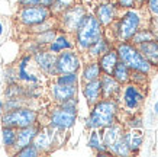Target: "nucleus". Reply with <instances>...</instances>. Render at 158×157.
I'll list each match as a JSON object with an SVG mask.
<instances>
[{
	"mask_svg": "<svg viewBox=\"0 0 158 157\" xmlns=\"http://www.w3.org/2000/svg\"><path fill=\"white\" fill-rule=\"evenodd\" d=\"M119 103L116 99H105L102 98L99 102L91 106L90 115L87 119V128L103 129L109 125L118 122Z\"/></svg>",
	"mask_w": 158,
	"mask_h": 157,
	"instance_id": "f257e3e1",
	"label": "nucleus"
},
{
	"mask_svg": "<svg viewBox=\"0 0 158 157\" xmlns=\"http://www.w3.org/2000/svg\"><path fill=\"white\" fill-rule=\"evenodd\" d=\"M144 24V18L139 10L134 9H128L120 18L110 25L112 29V42H126L131 41V38L134 37V33L138 31L139 28H142Z\"/></svg>",
	"mask_w": 158,
	"mask_h": 157,
	"instance_id": "f03ea898",
	"label": "nucleus"
},
{
	"mask_svg": "<svg viewBox=\"0 0 158 157\" xmlns=\"http://www.w3.org/2000/svg\"><path fill=\"white\" fill-rule=\"evenodd\" d=\"M74 33H76L77 48L80 51H87V48L105 35V29L94 15L87 13Z\"/></svg>",
	"mask_w": 158,
	"mask_h": 157,
	"instance_id": "7ed1b4c3",
	"label": "nucleus"
},
{
	"mask_svg": "<svg viewBox=\"0 0 158 157\" xmlns=\"http://www.w3.org/2000/svg\"><path fill=\"white\" fill-rule=\"evenodd\" d=\"M115 50L119 55V60L123 61L131 70L135 72H144L151 76V73L155 70V67L151 66V63L141 54L136 45L131 44L129 41L126 42H116Z\"/></svg>",
	"mask_w": 158,
	"mask_h": 157,
	"instance_id": "20e7f679",
	"label": "nucleus"
},
{
	"mask_svg": "<svg viewBox=\"0 0 158 157\" xmlns=\"http://www.w3.org/2000/svg\"><path fill=\"white\" fill-rule=\"evenodd\" d=\"M77 119V98L70 99L64 103H57L51 109L48 118V127L54 131H65L74 125Z\"/></svg>",
	"mask_w": 158,
	"mask_h": 157,
	"instance_id": "39448f33",
	"label": "nucleus"
},
{
	"mask_svg": "<svg viewBox=\"0 0 158 157\" xmlns=\"http://www.w3.org/2000/svg\"><path fill=\"white\" fill-rule=\"evenodd\" d=\"M38 112L29 106H19L16 109L6 111L2 115V125L3 127H13V128H23L28 125L36 124Z\"/></svg>",
	"mask_w": 158,
	"mask_h": 157,
	"instance_id": "423d86ee",
	"label": "nucleus"
},
{
	"mask_svg": "<svg viewBox=\"0 0 158 157\" xmlns=\"http://www.w3.org/2000/svg\"><path fill=\"white\" fill-rule=\"evenodd\" d=\"M87 15V10L83 5H74L67 7L65 10H62L58 15V29L61 28L65 33H74L77 28L80 26L81 20L84 19V16Z\"/></svg>",
	"mask_w": 158,
	"mask_h": 157,
	"instance_id": "0eeeda50",
	"label": "nucleus"
},
{
	"mask_svg": "<svg viewBox=\"0 0 158 157\" xmlns=\"http://www.w3.org/2000/svg\"><path fill=\"white\" fill-rule=\"evenodd\" d=\"M54 15L51 12L49 7H45V6H26V7H22L18 15V20L22 26H26V28H32L35 25H39L48 20L49 18H52Z\"/></svg>",
	"mask_w": 158,
	"mask_h": 157,
	"instance_id": "6e6552de",
	"label": "nucleus"
},
{
	"mask_svg": "<svg viewBox=\"0 0 158 157\" xmlns=\"http://www.w3.org/2000/svg\"><path fill=\"white\" fill-rule=\"evenodd\" d=\"M81 67V60L78 54L73 50H64L58 52L55 58V72L57 74L62 73H77Z\"/></svg>",
	"mask_w": 158,
	"mask_h": 157,
	"instance_id": "1a4fd4ad",
	"label": "nucleus"
},
{
	"mask_svg": "<svg viewBox=\"0 0 158 157\" xmlns=\"http://www.w3.org/2000/svg\"><path fill=\"white\" fill-rule=\"evenodd\" d=\"M123 86H125L123 93H120L123 106L131 112L138 111L142 106L145 99V93L142 90V87H139V86L134 85V83H126Z\"/></svg>",
	"mask_w": 158,
	"mask_h": 157,
	"instance_id": "9d476101",
	"label": "nucleus"
},
{
	"mask_svg": "<svg viewBox=\"0 0 158 157\" xmlns=\"http://www.w3.org/2000/svg\"><path fill=\"white\" fill-rule=\"evenodd\" d=\"M55 58H57V54H54V52H51L49 50H45V48H41L34 54V60L38 68L48 76H57Z\"/></svg>",
	"mask_w": 158,
	"mask_h": 157,
	"instance_id": "9b49d317",
	"label": "nucleus"
},
{
	"mask_svg": "<svg viewBox=\"0 0 158 157\" xmlns=\"http://www.w3.org/2000/svg\"><path fill=\"white\" fill-rule=\"evenodd\" d=\"M100 85H102V98H105V99H116V100L119 99L120 93H122V85L112 74L102 73Z\"/></svg>",
	"mask_w": 158,
	"mask_h": 157,
	"instance_id": "f8f14e48",
	"label": "nucleus"
},
{
	"mask_svg": "<svg viewBox=\"0 0 158 157\" xmlns=\"http://www.w3.org/2000/svg\"><path fill=\"white\" fill-rule=\"evenodd\" d=\"M94 16L99 19L103 28H107L118 19V6L115 3H109V2L100 3L96 7Z\"/></svg>",
	"mask_w": 158,
	"mask_h": 157,
	"instance_id": "ddd939ff",
	"label": "nucleus"
},
{
	"mask_svg": "<svg viewBox=\"0 0 158 157\" xmlns=\"http://www.w3.org/2000/svg\"><path fill=\"white\" fill-rule=\"evenodd\" d=\"M51 96L55 103H64L70 99L77 98V86L76 85H60L54 81L51 86Z\"/></svg>",
	"mask_w": 158,
	"mask_h": 157,
	"instance_id": "4468645a",
	"label": "nucleus"
},
{
	"mask_svg": "<svg viewBox=\"0 0 158 157\" xmlns=\"http://www.w3.org/2000/svg\"><path fill=\"white\" fill-rule=\"evenodd\" d=\"M54 129L51 127H41L34 138V146L39 150V153H48L54 146Z\"/></svg>",
	"mask_w": 158,
	"mask_h": 157,
	"instance_id": "2eb2a0df",
	"label": "nucleus"
},
{
	"mask_svg": "<svg viewBox=\"0 0 158 157\" xmlns=\"http://www.w3.org/2000/svg\"><path fill=\"white\" fill-rule=\"evenodd\" d=\"M41 125L39 124H32L28 125V127H23V128H18V134H16V144H15L13 153L18 151L19 148L28 146V144L34 143V138L36 135V133L39 131Z\"/></svg>",
	"mask_w": 158,
	"mask_h": 157,
	"instance_id": "dca6fc26",
	"label": "nucleus"
},
{
	"mask_svg": "<svg viewBox=\"0 0 158 157\" xmlns=\"http://www.w3.org/2000/svg\"><path fill=\"white\" fill-rule=\"evenodd\" d=\"M83 95L87 100V105L89 106H93V105L99 102L102 99V85H100V79H96V80L91 81H86L84 83V87H83Z\"/></svg>",
	"mask_w": 158,
	"mask_h": 157,
	"instance_id": "f3484780",
	"label": "nucleus"
},
{
	"mask_svg": "<svg viewBox=\"0 0 158 157\" xmlns=\"http://www.w3.org/2000/svg\"><path fill=\"white\" fill-rule=\"evenodd\" d=\"M136 47L141 51V54L151 63V66H154L157 68L158 67V39L157 38L149 39V41L139 44Z\"/></svg>",
	"mask_w": 158,
	"mask_h": 157,
	"instance_id": "a211bd4d",
	"label": "nucleus"
},
{
	"mask_svg": "<svg viewBox=\"0 0 158 157\" xmlns=\"http://www.w3.org/2000/svg\"><path fill=\"white\" fill-rule=\"evenodd\" d=\"M118 61H119V55H118V52L115 50V45L110 50H107L103 55L97 58V63H99V66L102 68V73H106V74H112Z\"/></svg>",
	"mask_w": 158,
	"mask_h": 157,
	"instance_id": "6ab92c4d",
	"label": "nucleus"
},
{
	"mask_svg": "<svg viewBox=\"0 0 158 157\" xmlns=\"http://www.w3.org/2000/svg\"><path fill=\"white\" fill-rule=\"evenodd\" d=\"M123 125L118 124V122H115V124L109 125V127H106V128H103V134H102V141H103V146H105L107 150H109L112 146H113V143H115L116 140L123 134Z\"/></svg>",
	"mask_w": 158,
	"mask_h": 157,
	"instance_id": "aec40b11",
	"label": "nucleus"
},
{
	"mask_svg": "<svg viewBox=\"0 0 158 157\" xmlns=\"http://www.w3.org/2000/svg\"><path fill=\"white\" fill-rule=\"evenodd\" d=\"M115 44L112 42L110 39H107L103 35L102 38H99L96 41V42L93 44V45H90V47L87 48V54L90 55V58H93V60H97V58L100 57V55H103L107 50H110V48L113 47Z\"/></svg>",
	"mask_w": 158,
	"mask_h": 157,
	"instance_id": "412c9836",
	"label": "nucleus"
},
{
	"mask_svg": "<svg viewBox=\"0 0 158 157\" xmlns=\"http://www.w3.org/2000/svg\"><path fill=\"white\" fill-rule=\"evenodd\" d=\"M109 150L112 154H116V156H129V154H132L129 148V133L123 131V134L116 140Z\"/></svg>",
	"mask_w": 158,
	"mask_h": 157,
	"instance_id": "4be33fe9",
	"label": "nucleus"
},
{
	"mask_svg": "<svg viewBox=\"0 0 158 157\" xmlns=\"http://www.w3.org/2000/svg\"><path fill=\"white\" fill-rule=\"evenodd\" d=\"M32 60V55L31 54H26L25 57H22V60L19 61V67H18V80L20 81H25V83H38L39 79L34 74H31V73L26 72V67H28L29 61Z\"/></svg>",
	"mask_w": 158,
	"mask_h": 157,
	"instance_id": "5701e85b",
	"label": "nucleus"
},
{
	"mask_svg": "<svg viewBox=\"0 0 158 157\" xmlns=\"http://www.w3.org/2000/svg\"><path fill=\"white\" fill-rule=\"evenodd\" d=\"M73 48H74V44L71 42V39L68 38V33L65 32L57 35L55 39L48 45V50L54 54H58V52L64 51V50H73Z\"/></svg>",
	"mask_w": 158,
	"mask_h": 157,
	"instance_id": "b1692460",
	"label": "nucleus"
},
{
	"mask_svg": "<svg viewBox=\"0 0 158 157\" xmlns=\"http://www.w3.org/2000/svg\"><path fill=\"white\" fill-rule=\"evenodd\" d=\"M102 76V68L99 66L97 60H93V61L87 63L86 66L83 67V73H81V79L83 81H91L96 80V79H100Z\"/></svg>",
	"mask_w": 158,
	"mask_h": 157,
	"instance_id": "393cba45",
	"label": "nucleus"
},
{
	"mask_svg": "<svg viewBox=\"0 0 158 157\" xmlns=\"http://www.w3.org/2000/svg\"><path fill=\"white\" fill-rule=\"evenodd\" d=\"M131 72H132V70H131L129 67L126 66L123 61L119 60L118 64L115 66V68H113V72H112V76L115 77L120 85H126V83H129Z\"/></svg>",
	"mask_w": 158,
	"mask_h": 157,
	"instance_id": "a878e982",
	"label": "nucleus"
},
{
	"mask_svg": "<svg viewBox=\"0 0 158 157\" xmlns=\"http://www.w3.org/2000/svg\"><path fill=\"white\" fill-rule=\"evenodd\" d=\"M57 35H58V28L47 29V31H42V32L34 33V41L44 48V47H48L49 44L55 39Z\"/></svg>",
	"mask_w": 158,
	"mask_h": 157,
	"instance_id": "bb28decb",
	"label": "nucleus"
},
{
	"mask_svg": "<svg viewBox=\"0 0 158 157\" xmlns=\"http://www.w3.org/2000/svg\"><path fill=\"white\" fill-rule=\"evenodd\" d=\"M154 38H155V35H154L152 29L149 28V26H147V28H139L138 31L134 33V37L131 38L129 42L134 44V45H139V44L147 42V41L154 39Z\"/></svg>",
	"mask_w": 158,
	"mask_h": 157,
	"instance_id": "cd10ccee",
	"label": "nucleus"
},
{
	"mask_svg": "<svg viewBox=\"0 0 158 157\" xmlns=\"http://www.w3.org/2000/svg\"><path fill=\"white\" fill-rule=\"evenodd\" d=\"M16 134H18V129L13 127H3L2 128V140H3V144L6 148H15Z\"/></svg>",
	"mask_w": 158,
	"mask_h": 157,
	"instance_id": "c85d7f7f",
	"label": "nucleus"
},
{
	"mask_svg": "<svg viewBox=\"0 0 158 157\" xmlns=\"http://www.w3.org/2000/svg\"><path fill=\"white\" fill-rule=\"evenodd\" d=\"M129 148H131V153H138L141 146H142V141H144V135L141 131L138 129H129Z\"/></svg>",
	"mask_w": 158,
	"mask_h": 157,
	"instance_id": "c756f323",
	"label": "nucleus"
},
{
	"mask_svg": "<svg viewBox=\"0 0 158 157\" xmlns=\"http://www.w3.org/2000/svg\"><path fill=\"white\" fill-rule=\"evenodd\" d=\"M25 95H26V89L22 87L20 85H18L16 81L15 83H9V86L6 87L5 90L6 99H10V98H25Z\"/></svg>",
	"mask_w": 158,
	"mask_h": 157,
	"instance_id": "7c9ffc66",
	"label": "nucleus"
},
{
	"mask_svg": "<svg viewBox=\"0 0 158 157\" xmlns=\"http://www.w3.org/2000/svg\"><path fill=\"white\" fill-rule=\"evenodd\" d=\"M148 80H149V74H147V73L135 72V70L131 72L129 83H134V85L139 86V87H145V86L148 85Z\"/></svg>",
	"mask_w": 158,
	"mask_h": 157,
	"instance_id": "2f4dec72",
	"label": "nucleus"
},
{
	"mask_svg": "<svg viewBox=\"0 0 158 157\" xmlns=\"http://www.w3.org/2000/svg\"><path fill=\"white\" fill-rule=\"evenodd\" d=\"M74 3H76V0H55L54 5L49 9H51L52 15H60L62 10H65L67 7L74 5Z\"/></svg>",
	"mask_w": 158,
	"mask_h": 157,
	"instance_id": "473e14b6",
	"label": "nucleus"
},
{
	"mask_svg": "<svg viewBox=\"0 0 158 157\" xmlns=\"http://www.w3.org/2000/svg\"><path fill=\"white\" fill-rule=\"evenodd\" d=\"M55 81L60 83V85H76L77 86L78 77H77V73H62V74H57Z\"/></svg>",
	"mask_w": 158,
	"mask_h": 157,
	"instance_id": "72a5a7b5",
	"label": "nucleus"
},
{
	"mask_svg": "<svg viewBox=\"0 0 158 157\" xmlns=\"http://www.w3.org/2000/svg\"><path fill=\"white\" fill-rule=\"evenodd\" d=\"M15 154L19 157H35L39 154V150L35 147L34 144H28V146L19 148L18 151H15Z\"/></svg>",
	"mask_w": 158,
	"mask_h": 157,
	"instance_id": "f704fd0d",
	"label": "nucleus"
},
{
	"mask_svg": "<svg viewBox=\"0 0 158 157\" xmlns=\"http://www.w3.org/2000/svg\"><path fill=\"white\" fill-rule=\"evenodd\" d=\"M55 0H19L20 7H26V6H45V7H51Z\"/></svg>",
	"mask_w": 158,
	"mask_h": 157,
	"instance_id": "c9c22d12",
	"label": "nucleus"
},
{
	"mask_svg": "<svg viewBox=\"0 0 158 157\" xmlns=\"http://www.w3.org/2000/svg\"><path fill=\"white\" fill-rule=\"evenodd\" d=\"M128 127H129V129H141L142 128V119H141V116L132 114L129 116V119H128Z\"/></svg>",
	"mask_w": 158,
	"mask_h": 157,
	"instance_id": "e433bc0d",
	"label": "nucleus"
},
{
	"mask_svg": "<svg viewBox=\"0 0 158 157\" xmlns=\"http://www.w3.org/2000/svg\"><path fill=\"white\" fill-rule=\"evenodd\" d=\"M147 9L151 13L152 18H158V0H148L147 2Z\"/></svg>",
	"mask_w": 158,
	"mask_h": 157,
	"instance_id": "4c0bfd02",
	"label": "nucleus"
},
{
	"mask_svg": "<svg viewBox=\"0 0 158 157\" xmlns=\"http://www.w3.org/2000/svg\"><path fill=\"white\" fill-rule=\"evenodd\" d=\"M115 5L118 7H120V9H134V7H136L135 6V0H116Z\"/></svg>",
	"mask_w": 158,
	"mask_h": 157,
	"instance_id": "58836bf2",
	"label": "nucleus"
},
{
	"mask_svg": "<svg viewBox=\"0 0 158 157\" xmlns=\"http://www.w3.org/2000/svg\"><path fill=\"white\" fill-rule=\"evenodd\" d=\"M149 28L152 29L155 38L158 39V18H152V19H151V25H149Z\"/></svg>",
	"mask_w": 158,
	"mask_h": 157,
	"instance_id": "ea45409f",
	"label": "nucleus"
},
{
	"mask_svg": "<svg viewBox=\"0 0 158 157\" xmlns=\"http://www.w3.org/2000/svg\"><path fill=\"white\" fill-rule=\"evenodd\" d=\"M3 109H5V103L0 100V115H2V112H3Z\"/></svg>",
	"mask_w": 158,
	"mask_h": 157,
	"instance_id": "a19ab883",
	"label": "nucleus"
},
{
	"mask_svg": "<svg viewBox=\"0 0 158 157\" xmlns=\"http://www.w3.org/2000/svg\"><path fill=\"white\" fill-rule=\"evenodd\" d=\"M154 111H155V114H158V99L155 102V105H154Z\"/></svg>",
	"mask_w": 158,
	"mask_h": 157,
	"instance_id": "79ce46f5",
	"label": "nucleus"
},
{
	"mask_svg": "<svg viewBox=\"0 0 158 157\" xmlns=\"http://www.w3.org/2000/svg\"><path fill=\"white\" fill-rule=\"evenodd\" d=\"M2 33H3V24L0 22V35H2Z\"/></svg>",
	"mask_w": 158,
	"mask_h": 157,
	"instance_id": "37998d69",
	"label": "nucleus"
},
{
	"mask_svg": "<svg viewBox=\"0 0 158 157\" xmlns=\"http://www.w3.org/2000/svg\"><path fill=\"white\" fill-rule=\"evenodd\" d=\"M100 3H105V2H109V0H99Z\"/></svg>",
	"mask_w": 158,
	"mask_h": 157,
	"instance_id": "c03bdc74",
	"label": "nucleus"
}]
</instances>
